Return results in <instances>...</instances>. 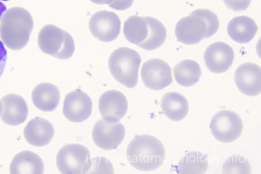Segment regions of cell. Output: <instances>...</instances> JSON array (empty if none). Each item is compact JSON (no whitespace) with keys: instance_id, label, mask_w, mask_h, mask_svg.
<instances>
[{"instance_id":"1","label":"cell","mask_w":261,"mask_h":174,"mask_svg":"<svg viewBox=\"0 0 261 174\" xmlns=\"http://www.w3.org/2000/svg\"><path fill=\"white\" fill-rule=\"evenodd\" d=\"M34 26V20L26 9L15 7L4 12L0 21V36L5 45L20 50L28 44Z\"/></svg>"},{"instance_id":"2","label":"cell","mask_w":261,"mask_h":174,"mask_svg":"<svg viewBox=\"0 0 261 174\" xmlns=\"http://www.w3.org/2000/svg\"><path fill=\"white\" fill-rule=\"evenodd\" d=\"M219 25L216 14L207 9H198L177 22L175 34L179 42L187 45H195L216 34Z\"/></svg>"},{"instance_id":"3","label":"cell","mask_w":261,"mask_h":174,"mask_svg":"<svg viewBox=\"0 0 261 174\" xmlns=\"http://www.w3.org/2000/svg\"><path fill=\"white\" fill-rule=\"evenodd\" d=\"M123 33L129 42L148 51L160 48L165 42L167 35L165 27L158 20L138 16L127 19Z\"/></svg>"},{"instance_id":"4","label":"cell","mask_w":261,"mask_h":174,"mask_svg":"<svg viewBox=\"0 0 261 174\" xmlns=\"http://www.w3.org/2000/svg\"><path fill=\"white\" fill-rule=\"evenodd\" d=\"M166 152L161 141L150 135L136 136L129 143L126 156L130 165L144 171L155 170L163 163Z\"/></svg>"},{"instance_id":"5","label":"cell","mask_w":261,"mask_h":174,"mask_svg":"<svg viewBox=\"0 0 261 174\" xmlns=\"http://www.w3.org/2000/svg\"><path fill=\"white\" fill-rule=\"evenodd\" d=\"M140 54L129 48L115 50L109 60L110 71L114 78L126 87L133 89L138 82V73L141 63Z\"/></svg>"},{"instance_id":"6","label":"cell","mask_w":261,"mask_h":174,"mask_svg":"<svg viewBox=\"0 0 261 174\" xmlns=\"http://www.w3.org/2000/svg\"><path fill=\"white\" fill-rule=\"evenodd\" d=\"M38 42L43 52L60 60L70 59L75 50L72 37L54 25H47L40 31Z\"/></svg>"},{"instance_id":"7","label":"cell","mask_w":261,"mask_h":174,"mask_svg":"<svg viewBox=\"0 0 261 174\" xmlns=\"http://www.w3.org/2000/svg\"><path fill=\"white\" fill-rule=\"evenodd\" d=\"M59 170L64 174H84L88 173L92 166L89 150L80 144L64 146L57 156Z\"/></svg>"},{"instance_id":"8","label":"cell","mask_w":261,"mask_h":174,"mask_svg":"<svg viewBox=\"0 0 261 174\" xmlns=\"http://www.w3.org/2000/svg\"><path fill=\"white\" fill-rule=\"evenodd\" d=\"M210 129L213 135L218 141L229 143L240 136L243 130V123L239 115L234 112L221 110L213 116Z\"/></svg>"},{"instance_id":"9","label":"cell","mask_w":261,"mask_h":174,"mask_svg":"<svg viewBox=\"0 0 261 174\" xmlns=\"http://www.w3.org/2000/svg\"><path fill=\"white\" fill-rule=\"evenodd\" d=\"M121 23L114 12L100 11L93 15L89 22V28L94 37L105 43L115 40L121 32Z\"/></svg>"},{"instance_id":"10","label":"cell","mask_w":261,"mask_h":174,"mask_svg":"<svg viewBox=\"0 0 261 174\" xmlns=\"http://www.w3.org/2000/svg\"><path fill=\"white\" fill-rule=\"evenodd\" d=\"M141 74L143 83L151 90H162L173 82L171 69L162 60L153 59L145 63Z\"/></svg>"},{"instance_id":"11","label":"cell","mask_w":261,"mask_h":174,"mask_svg":"<svg viewBox=\"0 0 261 174\" xmlns=\"http://www.w3.org/2000/svg\"><path fill=\"white\" fill-rule=\"evenodd\" d=\"M125 135V127L120 122H109L103 119L95 123L92 131L96 144L107 150L116 149L123 141Z\"/></svg>"},{"instance_id":"12","label":"cell","mask_w":261,"mask_h":174,"mask_svg":"<svg viewBox=\"0 0 261 174\" xmlns=\"http://www.w3.org/2000/svg\"><path fill=\"white\" fill-rule=\"evenodd\" d=\"M92 107V101L88 95L77 90L66 95L64 103L63 113L70 121L82 123L91 116Z\"/></svg>"},{"instance_id":"13","label":"cell","mask_w":261,"mask_h":174,"mask_svg":"<svg viewBox=\"0 0 261 174\" xmlns=\"http://www.w3.org/2000/svg\"><path fill=\"white\" fill-rule=\"evenodd\" d=\"M99 109L107 122H117L121 120L128 110V102L125 95L116 90L103 93L99 100Z\"/></svg>"},{"instance_id":"14","label":"cell","mask_w":261,"mask_h":174,"mask_svg":"<svg viewBox=\"0 0 261 174\" xmlns=\"http://www.w3.org/2000/svg\"><path fill=\"white\" fill-rule=\"evenodd\" d=\"M234 59L232 48L223 42H216L209 46L204 53V60L207 69L216 74L227 71Z\"/></svg>"},{"instance_id":"15","label":"cell","mask_w":261,"mask_h":174,"mask_svg":"<svg viewBox=\"0 0 261 174\" xmlns=\"http://www.w3.org/2000/svg\"><path fill=\"white\" fill-rule=\"evenodd\" d=\"M234 81L242 94L249 96L258 95L261 91L260 67L250 63L241 65L235 72Z\"/></svg>"},{"instance_id":"16","label":"cell","mask_w":261,"mask_h":174,"mask_svg":"<svg viewBox=\"0 0 261 174\" xmlns=\"http://www.w3.org/2000/svg\"><path fill=\"white\" fill-rule=\"evenodd\" d=\"M2 120L10 126H17L23 123L29 115V108L24 98L16 94H10L1 100Z\"/></svg>"},{"instance_id":"17","label":"cell","mask_w":261,"mask_h":174,"mask_svg":"<svg viewBox=\"0 0 261 174\" xmlns=\"http://www.w3.org/2000/svg\"><path fill=\"white\" fill-rule=\"evenodd\" d=\"M24 134L30 144L41 147L50 142L55 135V128L48 121L36 118L28 123L24 129Z\"/></svg>"},{"instance_id":"18","label":"cell","mask_w":261,"mask_h":174,"mask_svg":"<svg viewBox=\"0 0 261 174\" xmlns=\"http://www.w3.org/2000/svg\"><path fill=\"white\" fill-rule=\"evenodd\" d=\"M32 97L33 103L37 108L45 112H51L58 107L61 93L55 85L42 83L34 89Z\"/></svg>"},{"instance_id":"19","label":"cell","mask_w":261,"mask_h":174,"mask_svg":"<svg viewBox=\"0 0 261 174\" xmlns=\"http://www.w3.org/2000/svg\"><path fill=\"white\" fill-rule=\"evenodd\" d=\"M254 21L247 16H239L232 19L228 24L227 33L234 42L245 44L251 42L257 32Z\"/></svg>"},{"instance_id":"20","label":"cell","mask_w":261,"mask_h":174,"mask_svg":"<svg viewBox=\"0 0 261 174\" xmlns=\"http://www.w3.org/2000/svg\"><path fill=\"white\" fill-rule=\"evenodd\" d=\"M44 164L42 159L36 153L25 151L15 156L10 165V172L13 174H42Z\"/></svg>"},{"instance_id":"21","label":"cell","mask_w":261,"mask_h":174,"mask_svg":"<svg viewBox=\"0 0 261 174\" xmlns=\"http://www.w3.org/2000/svg\"><path fill=\"white\" fill-rule=\"evenodd\" d=\"M163 112L173 121L183 120L189 112V103L187 99L177 92H170L165 94L161 101Z\"/></svg>"},{"instance_id":"22","label":"cell","mask_w":261,"mask_h":174,"mask_svg":"<svg viewBox=\"0 0 261 174\" xmlns=\"http://www.w3.org/2000/svg\"><path fill=\"white\" fill-rule=\"evenodd\" d=\"M175 78L181 86L190 87L196 84L201 76V70L195 61L186 60L176 65L173 68Z\"/></svg>"},{"instance_id":"23","label":"cell","mask_w":261,"mask_h":174,"mask_svg":"<svg viewBox=\"0 0 261 174\" xmlns=\"http://www.w3.org/2000/svg\"><path fill=\"white\" fill-rule=\"evenodd\" d=\"M207 168L206 155L198 152H191L181 158L177 165V171L180 174H202Z\"/></svg>"},{"instance_id":"24","label":"cell","mask_w":261,"mask_h":174,"mask_svg":"<svg viewBox=\"0 0 261 174\" xmlns=\"http://www.w3.org/2000/svg\"><path fill=\"white\" fill-rule=\"evenodd\" d=\"M251 172L249 161L241 155H233L227 158L222 165L223 173L248 174Z\"/></svg>"},{"instance_id":"25","label":"cell","mask_w":261,"mask_h":174,"mask_svg":"<svg viewBox=\"0 0 261 174\" xmlns=\"http://www.w3.org/2000/svg\"><path fill=\"white\" fill-rule=\"evenodd\" d=\"M227 7L234 12L246 11L250 5L251 0H223Z\"/></svg>"},{"instance_id":"26","label":"cell","mask_w":261,"mask_h":174,"mask_svg":"<svg viewBox=\"0 0 261 174\" xmlns=\"http://www.w3.org/2000/svg\"><path fill=\"white\" fill-rule=\"evenodd\" d=\"M134 0H115L110 7L117 11H125L130 8Z\"/></svg>"},{"instance_id":"27","label":"cell","mask_w":261,"mask_h":174,"mask_svg":"<svg viewBox=\"0 0 261 174\" xmlns=\"http://www.w3.org/2000/svg\"><path fill=\"white\" fill-rule=\"evenodd\" d=\"M7 60V51L3 43L0 41V78L6 68Z\"/></svg>"},{"instance_id":"28","label":"cell","mask_w":261,"mask_h":174,"mask_svg":"<svg viewBox=\"0 0 261 174\" xmlns=\"http://www.w3.org/2000/svg\"><path fill=\"white\" fill-rule=\"evenodd\" d=\"M93 3L99 5H108L109 6H111L115 0H90Z\"/></svg>"},{"instance_id":"29","label":"cell","mask_w":261,"mask_h":174,"mask_svg":"<svg viewBox=\"0 0 261 174\" xmlns=\"http://www.w3.org/2000/svg\"><path fill=\"white\" fill-rule=\"evenodd\" d=\"M6 6L0 2V18L2 16L3 13L6 11Z\"/></svg>"},{"instance_id":"30","label":"cell","mask_w":261,"mask_h":174,"mask_svg":"<svg viewBox=\"0 0 261 174\" xmlns=\"http://www.w3.org/2000/svg\"><path fill=\"white\" fill-rule=\"evenodd\" d=\"M1 110H2V103H1V102H0V113H1Z\"/></svg>"},{"instance_id":"31","label":"cell","mask_w":261,"mask_h":174,"mask_svg":"<svg viewBox=\"0 0 261 174\" xmlns=\"http://www.w3.org/2000/svg\"><path fill=\"white\" fill-rule=\"evenodd\" d=\"M2 1H3V2H9V1H10V0H2Z\"/></svg>"}]
</instances>
